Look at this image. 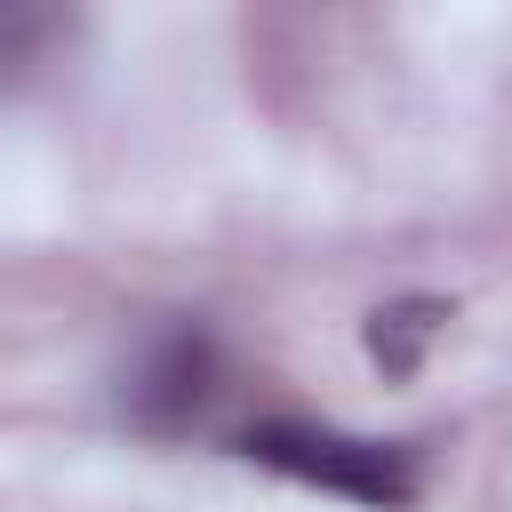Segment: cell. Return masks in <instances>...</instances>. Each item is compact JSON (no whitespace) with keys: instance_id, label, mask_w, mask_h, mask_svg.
<instances>
[{"instance_id":"obj_1","label":"cell","mask_w":512,"mask_h":512,"mask_svg":"<svg viewBox=\"0 0 512 512\" xmlns=\"http://www.w3.org/2000/svg\"><path fill=\"white\" fill-rule=\"evenodd\" d=\"M240 456H256L264 472H288L304 488L376 504V512H400L416 496V464L400 448L360 440V432H336V424H256V432H240Z\"/></svg>"},{"instance_id":"obj_2","label":"cell","mask_w":512,"mask_h":512,"mask_svg":"<svg viewBox=\"0 0 512 512\" xmlns=\"http://www.w3.org/2000/svg\"><path fill=\"white\" fill-rule=\"evenodd\" d=\"M208 400H216V344H208L200 328H168V336L144 352L136 384H128V408H136V424H152V432H176V424H192Z\"/></svg>"},{"instance_id":"obj_3","label":"cell","mask_w":512,"mask_h":512,"mask_svg":"<svg viewBox=\"0 0 512 512\" xmlns=\"http://www.w3.org/2000/svg\"><path fill=\"white\" fill-rule=\"evenodd\" d=\"M440 320H448V304H392V312H376V328H368V352L392 368V376H408L416 368V352L440 336Z\"/></svg>"}]
</instances>
